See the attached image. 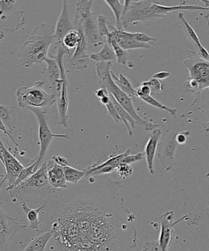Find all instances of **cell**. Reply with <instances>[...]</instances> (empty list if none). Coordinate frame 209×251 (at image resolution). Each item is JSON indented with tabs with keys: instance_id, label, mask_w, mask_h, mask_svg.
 <instances>
[{
	"instance_id": "obj_1",
	"label": "cell",
	"mask_w": 209,
	"mask_h": 251,
	"mask_svg": "<svg viewBox=\"0 0 209 251\" xmlns=\"http://www.w3.org/2000/svg\"><path fill=\"white\" fill-rule=\"evenodd\" d=\"M124 186L103 175L58 189L41 211L37 234L53 232L60 251H136V218L125 206Z\"/></svg>"
},
{
	"instance_id": "obj_2",
	"label": "cell",
	"mask_w": 209,
	"mask_h": 251,
	"mask_svg": "<svg viewBox=\"0 0 209 251\" xmlns=\"http://www.w3.org/2000/svg\"><path fill=\"white\" fill-rule=\"evenodd\" d=\"M54 33L55 26L51 25L41 24L37 26L17 53L21 65L29 68L44 63L48 57L49 48L55 44Z\"/></svg>"
},
{
	"instance_id": "obj_3",
	"label": "cell",
	"mask_w": 209,
	"mask_h": 251,
	"mask_svg": "<svg viewBox=\"0 0 209 251\" xmlns=\"http://www.w3.org/2000/svg\"><path fill=\"white\" fill-rule=\"evenodd\" d=\"M58 189L49 183L47 162H44L35 173L9 191L10 196L22 203H45Z\"/></svg>"
},
{
	"instance_id": "obj_4",
	"label": "cell",
	"mask_w": 209,
	"mask_h": 251,
	"mask_svg": "<svg viewBox=\"0 0 209 251\" xmlns=\"http://www.w3.org/2000/svg\"><path fill=\"white\" fill-rule=\"evenodd\" d=\"M112 65V62H102L97 64L95 73L99 78L100 84L102 85V88H104L107 90V92L115 98L119 104L131 115L136 124L141 126L144 130L149 132L157 129L158 125L147 122L140 117L135 110L132 104V100L115 85L111 76L110 68Z\"/></svg>"
},
{
	"instance_id": "obj_5",
	"label": "cell",
	"mask_w": 209,
	"mask_h": 251,
	"mask_svg": "<svg viewBox=\"0 0 209 251\" xmlns=\"http://www.w3.org/2000/svg\"><path fill=\"white\" fill-rule=\"evenodd\" d=\"M43 81H36L31 87H22L16 92L17 102L20 107L38 108L47 110L57 102V95L48 94L43 90Z\"/></svg>"
},
{
	"instance_id": "obj_6",
	"label": "cell",
	"mask_w": 209,
	"mask_h": 251,
	"mask_svg": "<svg viewBox=\"0 0 209 251\" xmlns=\"http://www.w3.org/2000/svg\"><path fill=\"white\" fill-rule=\"evenodd\" d=\"M183 65L188 72V80L197 85L200 93L209 88V61L201 57L198 51L188 50Z\"/></svg>"
},
{
	"instance_id": "obj_7",
	"label": "cell",
	"mask_w": 209,
	"mask_h": 251,
	"mask_svg": "<svg viewBox=\"0 0 209 251\" xmlns=\"http://www.w3.org/2000/svg\"><path fill=\"white\" fill-rule=\"evenodd\" d=\"M27 110H30L35 115L39 125L38 135L39 143H40V150L38 155V159L37 160L35 167V171H36L41 165L44 163V160L45 159L47 151L52 140L55 138L68 140L70 139V137H69L68 131L65 134H53L51 132L47 123L46 117L47 110L34 107H29Z\"/></svg>"
},
{
	"instance_id": "obj_8",
	"label": "cell",
	"mask_w": 209,
	"mask_h": 251,
	"mask_svg": "<svg viewBox=\"0 0 209 251\" xmlns=\"http://www.w3.org/2000/svg\"><path fill=\"white\" fill-rule=\"evenodd\" d=\"M154 1H124L122 17V28H127L129 25L138 22H149L158 19L152 14L151 7Z\"/></svg>"
},
{
	"instance_id": "obj_9",
	"label": "cell",
	"mask_w": 209,
	"mask_h": 251,
	"mask_svg": "<svg viewBox=\"0 0 209 251\" xmlns=\"http://www.w3.org/2000/svg\"><path fill=\"white\" fill-rule=\"evenodd\" d=\"M0 159L5 167V174L1 181V188L6 181H8V186L6 189L11 188L25 167L19 160L7 149L1 140L0 144Z\"/></svg>"
},
{
	"instance_id": "obj_10",
	"label": "cell",
	"mask_w": 209,
	"mask_h": 251,
	"mask_svg": "<svg viewBox=\"0 0 209 251\" xmlns=\"http://www.w3.org/2000/svg\"><path fill=\"white\" fill-rule=\"evenodd\" d=\"M0 251H8L9 243L20 230H26V225L20 224L17 219L11 217L0 209Z\"/></svg>"
},
{
	"instance_id": "obj_11",
	"label": "cell",
	"mask_w": 209,
	"mask_h": 251,
	"mask_svg": "<svg viewBox=\"0 0 209 251\" xmlns=\"http://www.w3.org/2000/svg\"><path fill=\"white\" fill-rule=\"evenodd\" d=\"M189 108L188 118L200 122L209 131V88L197 95Z\"/></svg>"
},
{
	"instance_id": "obj_12",
	"label": "cell",
	"mask_w": 209,
	"mask_h": 251,
	"mask_svg": "<svg viewBox=\"0 0 209 251\" xmlns=\"http://www.w3.org/2000/svg\"><path fill=\"white\" fill-rule=\"evenodd\" d=\"M109 29L110 34L109 36L105 39V42L114 40L120 48L127 51L137 49H149L151 48V44L139 43L135 41L133 33H129L124 31V29L117 28L110 23H109Z\"/></svg>"
},
{
	"instance_id": "obj_13",
	"label": "cell",
	"mask_w": 209,
	"mask_h": 251,
	"mask_svg": "<svg viewBox=\"0 0 209 251\" xmlns=\"http://www.w3.org/2000/svg\"><path fill=\"white\" fill-rule=\"evenodd\" d=\"M174 218V211H167L159 217L161 223V230L159 233V242L162 251H168L169 248L175 233L174 227L181 221H185L186 216L173 222Z\"/></svg>"
},
{
	"instance_id": "obj_14",
	"label": "cell",
	"mask_w": 209,
	"mask_h": 251,
	"mask_svg": "<svg viewBox=\"0 0 209 251\" xmlns=\"http://www.w3.org/2000/svg\"><path fill=\"white\" fill-rule=\"evenodd\" d=\"M73 29H75L71 17L70 3L68 1H64L60 16L58 17L55 26V44L61 43L66 34Z\"/></svg>"
},
{
	"instance_id": "obj_15",
	"label": "cell",
	"mask_w": 209,
	"mask_h": 251,
	"mask_svg": "<svg viewBox=\"0 0 209 251\" xmlns=\"http://www.w3.org/2000/svg\"><path fill=\"white\" fill-rule=\"evenodd\" d=\"M98 17L96 12H92L83 23V34L87 43L93 46L104 45L105 39L101 37L98 28Z\"/></svg>"
},
{
	"instance_id": "obj_16",
	"label": "cell",
	"mask_w": 209,
	"mask_h": 251,
	"mask_svg": "<svg viewBox=\"0 0 209 251\" xmlns=\"http://www.w3.org/2000/svg\"><path fill=\"white\" fill-rule=\"evenodd\" d=\"M161 134L162 132L160 129L157 128L152 130L148 141L145 147L144 152L145 157H146L147 169L152 176H154L156 174L154 168L155 161H156L157 152H158Z\"/></svg>"
},
{
	"instance_id": "obj_17",
	"label": "cell",
	"mask_w": 209,
	"mask_h": 251,
	"mask_svg": "<svg viewBox=\"0 0 209 251\" xmlns=\"http://www.w3.org/2000/svg\"><path fill=\"white\" fill-rule=\"evenodd\" d=\"M47 170L49 183L56 189H66L68 188L63 167L59 166L53 160L47 162Z\"/></svg>"
},
{
	"instance_id": "obj_18",
	"label": "cell",
	"mask_w": 209,
	"mask_h": 251,
	"mask_svg": "<svg viewBox=\"0 0 209 251\" xmlns=\"http://www.w3.org/2000/svg\"><path fill=\"white\" fill-rule=\"evenodd\" d=\"M87 50L88 43L83 34L73 56L69 58L71 66L76 70L87 69L89 65L90 59V55H88Z\"/></svg>"
},
{
	"instance_id": "obj_19",
	"label": "cell",
	"mask_w": 209,
	"mask_h": 251,
	"mask_svg": "<svg viewBox=\"0 0 209 251\" xmlns=\"http://www.w3.org/2000/svg\"><path fill=\"white\" fill-rule=\"evenodd\" d=\"M131 149H128L126 151L119 154H112L104 162H97L92 166L88 167L87 168L84 169L85 172V176H90L93 172L97 171L98 170L103 168V167L111 166L117 168L118 166L123 163V161L125 157L129 156L131 154Z\"/></svg>"
},
{
	"instance_id": "obj_20",
	"label": "cell",
	"mask_w": 209,
	"mask_h": 251,
	"mask_svg": "<svg viewBox=\"0 0 209 251\" xmlns=\"http://www.w3.org/2000/svg\"><path fill=\"white\" fill-rule=\"evenodd\" d=\"M93 3L94 1L88 0L76 2L75 18L73 20L75 29H83V23L92 13L91 9Z\"/></svg>"
},
{
	"instance_id": "obj_21",
	"label": "cell",
	"mask_w": 209,
	"mask_h": 251,
	"mask_svg": "<svg viewBox=\"0 0 209 251\" xmlns=\"http://www.w3.org/2000/svg\"><path fill=\"white\" fill-rule=\"evenodd\" d=\"M185 221L189 226H198L209 221V201L199 205L192 213L186 215Z\"/></svg>"
},
{
	"instance_id": "obj_22",
	"label": "cell",
	"mask_w": 209,
	"mask_h": 251,
	"mask_svg": "<svg viewBox=\"0 0 209 251\" xmlns=\"http://www.w3.org/2000/svg\"><path fill=\"white\" fill-rule=\"evenodd\" d=\"M53 235V233L52 231L37 234L23 251H45L47 245L52 238Z\"/></svg>"
},
{
	"instance_id": "obj_23",
	"label": "cell",
	"mask_w": 209,
	"mask_h": 251,
	"mask_svg": "<svg viewBox=\"0 0 209 251\" xmlns=\"http://www.w3.org/2000/svg\"><path fill=\"white\" fill-rule=\"evenodd\" d=\"M111 76L115 85L125 94L129 96L132 100L138 99L136 95V88L132 87L131 83L126 76L123 74H120L119 75L117 76L112 71H111Z\"/></svg>"
},
{
	"instance_id": "obj_24",
	"label": "cell",
	"mask_w": 209,
	"mask_h": 251,
	"mask_svg": "<svg viewBox=\"0 0 209 251\" xmlns=\"http://www.w3.org/2000/svg\"><path fill=\"white\" fill-rule=\"evenodd\" d=\"M83 36V29H78V30L73 29V30L66 34L65 38H63L62 41L63 45L70 52L69 58L73 56Z\"/></svg>"
},
{
	"instance_id": "obj_25",
	"label": "cell",
	"mask_w": 209,
	"mask_h": 251,
	"mask_svg": "<svg viewBox=\"0 0 209 251\" xmlns=\"http://www.w3.org/2000/svg\"><path fill=\"white\" fill-rule=\"evenodd\" d=\"M46 203H44L37 209H31L26 205V203H22V207L26 213L29 224V228L38 232L41 226L39 214L46 207Z\"/></svg>"
},
{
	"instance_id": "obj_26",
	"label": "cell",
	"mask_w": 209,
	"mask_h": 251,
	"mask_svg": "<svg viewBox=\"0 0 209 251\" xmlns=\"http://www.w3.org/2000/svg\"><path fill=\"white\" fill-rule=\"evenodd\" d=\"M111 99L118 115H119L122 122L124 123L125 127L127 128L128 133H129L130 136H132L133 135V130L132 129L136 126V122L131 117V115L119 104V103L115 100L112 95Z\"/></svg>"
},
{
	"instance_id": "obj_27",
	"label": "cell",
	"mask_w": 209,
	"mask_h": 251,
	"mask_svg": "<svg viewBox=\"0 0 209 251\" xmlns=\"http://www.w3.org/2000/svg\"><path fill=\"white\" fill-rule=\"evenodd\" d=\"M90 59L97 61L98 63L112 62V61H117L116 56L111 45L105 43L103 45L101 50L97 53L90 55Z\"/></svg>"
},
{
	"instance_id": "obj_28",
	"label": "cell",
	"mask_w": 209,
	"mask_h": 251,
	"mask_svg": "<svg viewBox=\"0 0 209 251\" xmlns=\"http://www.w3.org/2000/svg\"><path fill=\"white\" fill-rule=\"evenodd\" d=\"M106 43L111 45L113 50L114 51L115 56H116L118 63L122 65L126 66L129 69L134 68V64L130 60L128 51L125 50L120 48L114 40H110L109 42H106Z\"/></svg>"
},
{
	"instance_id": "obj_29",
	"label": "cell",
	"mask_w": 209,
	"mask_h": 251,
	"mask_svg": "<svg viewBox=\"0 0 209 251\" xmlns=\"http://www.w3.org/2000/svg\"><path fill=\"white\" fill-rule=\"evenodd\" d=\"M110 7L115 17V26L117 28H122V17L124 11V4L119 0H105L104 1Z\"/></svg>"
},
{
	"instance_id": "obj_30",
	"label": "cell",
	"mask_w": 209,
	"mask_h": 251,
	"mask_svg": "<svg viewBox=\"0 0 209 251\" xmlns=\"http://www.w3.org/2000/svg\"><path fill=\"white\" fill-rule=\"evenodd\" d=\"M15 109L16 107L8 106V105H1L0 106V117L1 122L6 125L9 131L11 132L12 127H14L15 119L13 114H15Z\"/></svg>"
},
{
	"instance_id": "obj_31",
	"label": "cell",
	"mask_w": 209,
	"mask_h": 251,
	"mask_svg": "<svg viewBox=\"0 0 209 251\" xmlns=\"http://www.w3.org/2000/svg\"><path fill=\"white\" fill-rule=\"evenodd\" d=\"M178 18L183 22V26L185 27L186 34H187L189 39L197 46L198 48L202 46V44L201 43L200 39L199 38L197 33H196L195 29L193 28V27L191 26L187 19H186L185 14H184L183 12H179L178 14Z\"/></svg>"
},
{
	"instance_id": "obj_32",
	"label": "cell",
	"mask_w": 209,
	"mask_h": 251,
	"mask_svg": "<svg viewBox=\"0 0 209 251\" xmlns=\"http://www.w3.org/2000/svg\"><path fill=\"white\" fill-rule=\"evenodd\" d=\"M66 181L73 184H77L85 176V171H78L71 166L63 167Z\"/></svg>"
},
{
	"instance_id": "obj_33",
	"label": "cell",
	"mask_w": 209,
	"mask_h": 251,
	"mask_svg": "<svg viewBox=\"0 0 209 251\" xmlns=\"http://www.w3.org/2000/svg\"><path fill=\"white\" fill-rule=\"evenodd\" d=\"M139 99L143 100V101L147 103V104L152 105V106L157 108V109L165 110L166 112H168L169 114L172 115V116L175 118L176 117V114L177 113H178V109H173V108L169 107L166 106L165 105L161 104V102H159L158 100L155 99V98L151 97V96H148V97H142L140 98Z\"/></svg>"
},
{
	"instance_id": "obj_34",
	"label": "cell",
	"mask_w": 209,
	"mask_h": 251,
	"mask_svg": "<svg viewBox=\"0 0 209 251\" xmlns=\"http://www.w3.org/2000/svg\"><path fill=\"white\" fill-rule=\"evenodd\" d=\"M36 164V162L31 165V166L25 167L23 171H22L21 173L20 174L18 178H17L16 181H15V183L12 184L11 188L6 189V191L9 192V191L12 190V189L16 188V187L18 186L20 183H22V182L26 180V179L28 178L29 176H31L32 175L35 173Z\"/></svg>"
},
{
	"instance_id": "obj_35",
	"label": "cell",
	"mask_w": 209,
	"mask_h": 251,
	"mask_svg": "<svg viewBox=\"0 0 209 251\" xmlns=\"http://www.w3.org/2000/svg\"><path fill=\"white\" fill-rule=\"evenodd\" d=\"M109 23L107 21L106 17L102 15L98 17V28L101 37L104 39H106L109 37L110 34L109 29Z\"/></svg>"
},
{
	"instance_id": "obj_36",
	"label": "cell",
	"mask_w": 209,
	"mask_h": 251,
	"mask_svg": "<svg viewBox=\"0 0 209 251\" xmlns=\"http://www.w3.org/2000/svg\"><path fill=\"white\" fill-rule=\"evenodd\" d=\"M117 176L122 180H125L133 173V169L131 164H121L115 170Z\"/></svg>"
},
{
	"instance_id": "obj_37",
	"label": "cell",
	"mask_w": 209,
	"mask_h": 251,
	"mask_svg": "<svg viewBox=\"0 0 209 251\" xmlns=\"http://www.w3.org/2000/svg\"><path fill=\"white\" fill-rule=\"evenodd\" d=\"M144 83L151 88L152 92L159 93L163 90V83L160 80L156 79V78H152L151 79L145 81Z\"/></svg>"
},
{
	"instance_id": "obj_38",
	"label": "cell",
	"mask_w": 209,
	"mask_h": 251,
	"mask_svg": "<svg viewBox=\"0 0 209 251\" xmlns=\"http://www.w3.org/2000/svg\"><path fill=\"white\" fill-rule=\"evenodd\" d=\"M16 2V1H12V0H5V1L1 0V1H0L1 17L6 16L7 13L12 11Z\"/></svg>"
},
{
	"instance_id": "obj_39",
	"label": "cell",
	"mask_w": 209,
	"mask_h": 251,
	"mask_svg": "<svg viewBox=\"0 0 209 251\" xmlns=\"http://www.w3.org/2000/svg\"><path fill=\"white\" fill-rule=\"evenodd\" d=\"M133 38L135 41L139 43L149 44L154 45L156 42V39L150 37L147 34L142 33H133Z\"/></svg>"
},
{
	"instance_id": "obj_40",
	"label": "cell",
	"mask_w": 209,
	"mask_h": 251,
	"mask_svg": "<svg viewBox=\"0 0 209 251\" xmlns=\"http://www.w3.org/2000/svg\"><path fill=\"white\" fill-rule=\"evenodd\" d=\"M145 157V154L144 152H138L136 154H130L129 156L125 157L123 163L131 164L134 163V162L141 161ZM122 163V164H123Z\"/></svg>"
},
{
	"instance_id": "obj_41",
	"label": "cell",
	"mask_w": 209,
	"mask_h": 251,
	"mask_svg": "<svg viewBox=\"0 0 209 251\" xmlns=\"http://www.w3.org/2000/svg\"><path fill=\"white\" fill-rule=\"evenodd\" d=\"M105 107H106L108 115H109V116L115 122L119 123L122 122L121 119H120L119 115H118L114 105L113 104L112 99L111 101H110L109 104L105 105Z\"/></svg>"
},
{
	"instance_id": "obj_42",
	"label": "cell",
	"mask_w": 209,
	"mask_h": 251,
	"mask_svg": "<svg viewBox=\"0 0 209 251\" xmlns=\"http://www.w3.org/2000/svg\"><path fill=\"white\" fill-rule=\"evenodd\" d=\"M142 251H162L158 240L148 242L145 245Z\"/></svg>"
},
{
	"instance_id": "obj_43",
	"label": "cell",
	"mask_w": 209,
	"mask_h": 251,
	"mask_svg": "<svg viewBox=\"0 0 209 251\" xmlns=\"http://www.w3.org/2000/svg\"><path fill=\"white\" fill-rule=\"evenodd\" d=\"M52 159L53 160L56 164L63 167L71 166L70 162L65 157L61 156H53Z\"/></svg>"
},
{
	"instance_id": "obj_44",
	"label": "cell",
	"mask_w": 209,
	"mask_h": 251,
	"mask_svg": "<svg viewBox=\"0 0 209 251\" xmlns=\"http://www.w3.org/2000/svg\"><path fill=\"white\" fill-rule=\"evenodd\" d=\"M189 135H190V132L189 131L179 133L176 137L175 140L176 143H178L179 145L185 144Z\"/></svg>"
},
{
	"instance_id": "obj_45",
	"label": "cell",
	"mask_w": 209,
	"mask_h": 251,
	"mask_svg": "<svg viewBox=\"0 0 209 251\" xmlns=\"http://www.w3.org/2000/svg\"><path fill=\"white\" fill-rule=\"evenodd\" d=\"M171 73L168 72V71H161L158 73H156V75H153L152 78H156L159 80H164L170 76Z\"/></svg>"
},
{
	"instance_id": "obj_46",
	"label": "cell",
	"mask_w": 209,
	"mask_h": 251,
	"mask_svg": "<svg viewBox=\"0 0 209 251\" xmlns=\"http://www.w3.org/2000/svg\"><path fill=\"white\" fill-rule=\"evenodd\" d=\"M99 100L103 105H104L105 106V105H107L110 101H111V95H110L109 93L106 95H105L104 97L100 98Z\"/></svg>"
},
{
	"instance_id": "obj_47",
	"label": "cell",
	"mask_w": 209,
	"mask_h": 251,
	"mask_svg": "<svg viewBox=\"0 0 209 251\" xmlns=\"http://www.w3.org/2000/svg\"><path fill=\"white\" fill-rule=\"evenodd\" d=\"M108 93H109V92H108L107 90L104 88H101L100 89L95 92V95L97 96L98 99H100V98L104 97V96L108 94Z\"/></svg>"
}]
</instances>
